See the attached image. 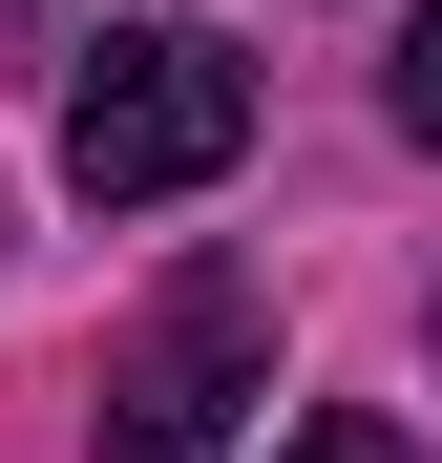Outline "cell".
Returning <instances> with one entry per match:
<instances>
[{
    "label": "cell",
    "mask_w": 442,
    "mask_h": 463,
    "mask_svg": "<svg viewBox=\"0 0 442 463\" xmlns=\"http://www.w3.org/2000/svg\"><path fill=\"white\" fill-rule=\"evenodd\" d=\"M253 147V63L211 43V22H106L85 43V85H63V190L85 211H169L211 190Z\"/></svg>",
    "instance_id": "6da1fadb"
},
{
    "label": "cell",
    "mask_w": 442,
    "mask_h": 463,
    "mask_svg": "<svg viewBox=\"0 0 442 463\" xmlns=\"http://www.w3.org/2000/svg\"><path fill=\"white\" fill-rule=\"evenodd\" d=\"M253 401H274V295L211 253V274H169V295L106 337L85 463H232V421H253Z\"/></svg>",
    "instance_id": "7a4b0ae2"
},
{
    "label": "cell",
    "mask_w": 442,
    "mask_h": 463,
    "mask_svg": "<svg viewBox=\"0 0 442 463\" xmlns=\"http://www.w3.org/2000/svg\"><path fill=\"white\" fill-rule=\"evenodd\" d=\"M274 463H421V442H400V421H358V401H337V421H295Z\"/></svg>",
    "instance_id": "3957f363"
},
{
    "label": "cell",
    "mask_w": 442,
    "mask_h": 463,
    "mask_svg": "<svg viewBox=\"0 0 442 463\" xmlns=\"http://www.w3.org/2000/svg\"><path fill=\"white\" fill-rule=\"evenodd\" d=\"M380 106H400V127L442 147V0H421V22H400V85H380Z\"/></svg>",
    "instance_id": "277c9868"
},
{
    "label": "cell",
    "mask_w": 442,
    "mask_h": 463,
    "mask_svg": "<svg viewBox=\"0 0 442 463\" xmlns=\"http://www.w3.org/2000/svg\"><path fill=\"white\" fill-rule=\"evenodd\" d=\"M0 43H22V0H0Z\"/></svg>",
    "instance_id": "5b68a950"
}]
</instances>
